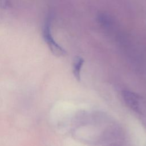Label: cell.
Instances as JSON below:
<instances>
[{"label": "cell", "mask_w": 146, "mask_h": 146, "mask_svg": "<svg viewBox=\"0 0 146 146\" xmlns=\"http://www.w3.org/2000/svg\"><path fill=\"white\" fill-rule=\"evenodd\" d=\"M122 96L125 104L133 111L142 115L146 113V102L143 97L127 90L123 91Z\"/></svg>", "instance_id": "obj_1"}, {"label": "cell", "mask_w": 146, "mask_h": 146, "mask_svg": "<svg viewBox=\"0 0 146 146\" xmlns=\"http://www.w3.org/2000/svg\"><path fill=\"white\" fill-rule=\"evenodd\" d=\"M51 22L47 20L43 28V37L51 52L56 56H63L66 54V51L59 45L54 40L51 33Z\"/></svg>", "instance_id": "obj_2"}, {"label": "cell", "mask_w": 146, "mask_h": 146, "mask_svg": "<svg viewBox=\"0 0 146 146\" xmlns=\"http://www.w3.org/2000/svg\"><path fill=\"white\" fill-rule=\"evenodd\" d=\"M84 62V59L80 56H76L73 62L72 73L78 81L80 80V72Z\"/></svg>", "instance_id": "obj_3"}]
</instances>
